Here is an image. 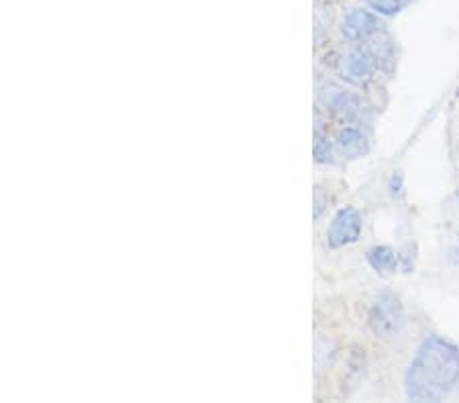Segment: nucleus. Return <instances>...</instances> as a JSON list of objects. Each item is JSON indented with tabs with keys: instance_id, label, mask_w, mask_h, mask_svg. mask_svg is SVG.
Listing matches in <instances>:
<instances>
[{
	"instance_id": "nucleus-1",
	"label": "nucleus",
	"mask_w": 459,
	"mask_h": 403,
	"mask_svg": "<svg viewBox=\"0 0 459 403\" xmlns=\"http://www.w3.org/2000/svg\"><path fill=\"white\" fill-rule=\"evenodd\" d=\"M459 385V348L441 336H429L418 346L404 375L410 401H441Z\"/></svg>"
},
{
	"instance_id": "nucleus-2",
	"label": "nucleus",
	"mask_w": 459,
	"mask_h": 403,
	"mask_svg": "<svg viewBox=\"0 0 459 403\" xmlns=\"http://www.w3.org/2000/svg\"><path fill=\"white\" fill-rule=\"evenodd\" d=\"M368 326L378 338H396L404 326V308L401 304V298L392 292H382L378 295L370 308Z\"/></svg>"
},
{
	"instance_id": "nucleus-3",
	"label": "nucleus",
	"mask_w": 459,
	"mask_h": 403,
	"mask_svg": "<svg viewBox=\"0 0 459 403\" xmlns=\"http://www.w3.org/2000/svg\"><path fill=\"white\" fill-rule=\"evenodd\" d=\"M362 234V214L356 208H341L333 218L327 232V243L331 248H341L357 243Z\"/></svg>"
},
{
	"instance_id": "nucleus-4",
	"label": "nucleus",
	"mask_w": 459,
	"mask_h": 403,
	"mask_svg": "<svg viewBox=\"0 0 459 403\" xmlns=\"http://www.w3.org/2000/svg\"><path fill=\"white\" fill-rule=\"evenodd\" d=\"M384 25L380 17L376 12L365 11V9H354L345 15L341 23L343 37L351 43H365L370 37H374L376 33H380Z\"/></svg>"
},
{
	"instance_id": "nucleus-5",
	"label": "nucleus",
	"mask_w": 459,
	"mask_h": 403,
	"mask_svg": "<svg viewBox=\"0 0 459 403\" xmlns=\"http://www.w3.org/2000/svg\"><path fill=\"white\" fill-rule=\"evenodd\" d=\"M378 62L371 56V51L363 43L349 51V56L343 59V73L351 84L368 86L374 80L378 72Z\"/></svg>"
},
{
	"instance_id": "nucleus-6",
	"label": "nucleus",
	"mask_w": 459,
	"mask_h": 403,
	"mask_svg": "<svg viewBox=\"0 0 459 403\" xmlns=\"http://www.w3.org/2000/svg\"><path fill=\"white\" fill-rule=\"evenodd\" d=\"M318 98H321L325 109H329L335 114H341V117H351V114H356L359 109L357 96L349 94L348 90L339 88L335 84H325Z\"/></svg>"
},
{
	"instance_id": "nucleus-7",
	"label": "nucleus",
	"mask_w": 459,
	"mask_h": 403,
	"mask_svg": "<svg viewBox=\"0 0 459 403\" xmlns=\"http://www.w3.org/2000/svg\"><path fill=\"white\" fill-rule=\"evenodd\" d=\"M337 147L345 157L357 159L370 153V141L365 134L356 129V126H345L337 134Z\"/></svg>"
},
{
	"instance_id": "nucleus-8",
	"label": "nucleus",
	"mask_w": 459,
	"mask_h": 403,
	"mask_svg": "<svg viewBox=\"0 0 459 403\" xmlns=\"http://www.w3.org/2000/svg\"><path fill=\"white\" fill-rule=\"evenodd\" d=\"M365 259H368L371 269H376L378 273H392L396 271L398 265H401V255H398L392 247H386V245L371 247L368 255H365Z\"/></svg>"
},
{
	"instance_id": "nucleus-9",
	"label": "nucleus",
	"mask_w": 459,
	"mask_h": 403,
	"mask_svg": "<svg viewBox=\"0 0 459 403\" xmlns=\"http://www.w3.org/2000/svg\"><path fill=\"white\" fill-rule=\"evenodd\" d=\"M365 4H368L376 15L396 17L407 3H404V0H365Z\"/></svg>"
},
{
	"instance_id": "nucleus-10",
	"label": "nucleus",
	"mask_w": 459,
	"mask_h": 403,
	"mask_svg": "<svg viewBox=\"0 0 459 403\" xmlns=\"http://www.w3.org/2000/svg\"><path fill=\"white\" fill-rule=\"evenodd\" d=\"M333 157V145L327 139H318L315 145V161L317 163H329Z\"/></svg>"
},
{
	"instance_id": "nucleus-11",
	"label": "nucleus",
	"mask_w": 459,
	"mask_h": 403,
	"mask_svg": "<svg viewBox=\"0 0 459 403\" xmlns=\"http://www.w3.org/2000/svg\"><path fill=\"white\" fill-rule=\"evenodd\" d=\"M327 204H329L327 192H325L321 186H317L315 187V210H312V214H315V218L323 217V212L327 210Z\"/></svg>"
},
{
	"instance_id": "nucleus-12",
	"label": "nucleus",
	"mask_w": 459,
	"mask_h": 403,
	"mask_svg": "<svg viewBox=\"0 0 459 403\" xmlns=\"http://www.w3.org/2000/svg\"><path fill=\"white\" fill-rule=\"evenodd\" d=\"M457 202H459V192H457Z\"/></svg>"
}]
</instances>
